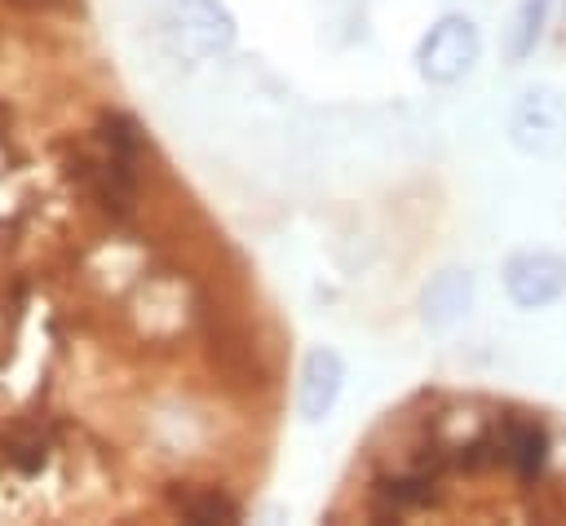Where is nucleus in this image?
Segmentation results:
<instances>
[{
	"mask_svg": "<svg viewBox=\"0 0 566 526\" xmlns=\"http://www.w3.org/2000/svg\"><path fill=\"white\" fill-rule=\"evenodd\" d=\"M363 517L566 522V415L491 393H416L363 469Z\"/></svg>",
	"mask_w": 566,
	"mask_h": 526,
	"instance_id": "1",
	"label": "nucleus"
},
{
	"mask_svg": "<svg viewBox=\"0 0 566 526\" xmlns=\"http://www.w3.org/2000/svg\"><path fill=\"white\" fill-rule=\"evenodd\" d=\"M336 389H340V358L327 354V349H314L305 358V371H301V411H305V420H318L336 402Z\"/></svg>",
	"mask_w": 566,
	"mask_h": 526,
	"instance_id": "2",
	"label": "nucleus"
},
{
	"mask_svg": "<svg viewBox=\"0 0 566 526\" xmlns=\"http://www.w3.org/2000/svg\"><path fill=\"white\" fill-rule=\"evenodd\" d=\"M102 137H106L111 155H119V159H142V150H146V133H142L137 119L124 115V111L102 115Z\"/></svg>",
	"mask_w": 566,
	"mask_h": 526,
	"instance_id": "3",
	"label": "nucleus"
},
{
	"mask_svg": "<svg viewBox=\"0 0 566 526\" xmlns=\"http://www.w3.org/2000/svg\"><path fill=\"white\" fill-rule=\"evenodd\" d=\"M9 9H18V13H49V9H62V4H71V0H4Z\"/></svg>",
	"mask_w": 566,
	"mask_h": 526,
	"instance_id": "4",
	"label": "nucleus"
}]
</instances>
